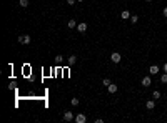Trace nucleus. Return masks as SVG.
I'll use <instances>...</instances> for the list:
<instances>
[{
  "instance_id": "nucleus-1",
  "label": "nucleus",
  "mask_w": 167,
  "mask_h": 123,
  "mask_svg": "<svg viewBox=\"0 0 167 123\" xmlns=\"http://www.w3.org/2000/svg\"><path fill=\"white\" fill-rule=\"evenodd\" d=\"M110 60L114 62V63H119L120 60H122V57H120V53H119V52H114V53L110 55Z\"/></svg>"
},
{
  "instance_id": "nucleus-2",
  "label": "nucleus",
  "mask_w": 167,
  "mask_h": 123,
  "mask_svg": "<svg viewBox=\"0 0 167 123\" xmlns=\"http://www.w3.org/2000/svg\"><path fill=\"white\" fill-rule=\"evenodd\" d=\"M30 40H32V38H30V35H20V37H19V42L20 43H25V45H29Z\"/></svg>"
},
{
  "instance_id": "nucleus-3",
  "label": "nucleus",
  "mask_w": 167,
  "mask_h": 123,
  "mask_svg": "<svg viewBox=\"0 0 167 123\" xmlns=\"http://www.w3.org/2000/svg\"><path fill=\"white\" fill-rule=\"evenodd\" d=\"M72 120H75L74 113H72V112H65L64 113V121H72Z\"/></svg>"
},
{
  "instance_id": "nucleus-4",
  "label": "nucleus",
  "mask_w": 167,
  "mask_h": 123,
  "mask_svg": "<svg viewBox=\"0 0 167 123\" xmlns=\"http://www.w3.org/2000/svg\"><path fill=\"white\" fill-rule=\"evenodd\" d=\"M141 83H142L144 86H146V88H147V86H150V83H152L150 77H149V75H146V77H144V78H142V81H141Z\"/></svg>"
},
{
  "instance_id": "nucleus-5",
  "label": "nucleus",
  "mask_w": 167,
  "mask_h": 123,
  "mask_svg": "<svg viewBox=\"0 0 167 123\" xmlns=\"http://www.w3.org/2000/svg\"><path fill=\"white\" fill-rule=\"evenodd\" d=\"M77 30H79V33H85V32H87V24H85V22L79 24L77 25Z\"/></svg>"
},
{
  "instance_id": "nucleus-6",
  "label": "nucleus",
  "mask_w": 167,
  "mask_h": 123,
  "mask_svg": "<svg viewBox=\"0 0 167 123\" xmlns=\"http://www.w3.org/2000/svg\"><path fill=\"white\" fill-rule=\"evenodd\" d=\"M75 121H77V123H85V121H87V116H85L84 113H79V115L75 116Z\"/></svg>"
},
{
  "instance_id": "nucleus-7",
  "label": "nucleus",
  "mask_w": 167,
  "mask_h": 123,
  "mask_svg": "<svg viewBox=\"0 0 167 123\" xmlns=\"http://www.w3.org/2000/svg\"><path fill=\"white\" fill-rule=\"evenodd\" d=\"M149 73H150V75H157V73H159V67H157V65H152L150 68H149Z\"/></svg>"
},
{
  "instance_id": "nucleus-8",
  "label": "nucleus",
  "mask_w": 167,
  "mask_h": 123,
  "mask_svg": "<svg viewBox=\"0 0 167 123\" xmlns=\"http://www.w3.org/2000/svg\"><path fill=\"white\" fill-rule=\"evenodd\" d=\"M146 108H147V110H154V108H155V102H154V100H149V102L146 103Z\"/></svg>"
},
{
  "instance_id": "nucleus-9",
  "label": "nucleus",
  "mask_w": 167,
  "mask_h": 123,
  "mask_svg": "<svg viewBox=\"0 0 167 123\" xmlns=\"http://www.w3.org/2000/svg\"><path fill=\"white\" fill-rule=\"evenodd\" d=\"M67 62H69V65H70V67H72V65H75V63H77V57H75V55H70Z\"/></svg>"
},
{
  "instance_id": "nucleus-10",
  "label": "nucleus",
  "mask_w": 167,
  "mask_h": 123,
  "mask_svg": "<svg viewBox=\"0 0 167 123\" xmlns=\"http://www.w3.org/2000/svg\"><path fill=\"white\" fill-rule=\"evenodd\" d=\"M107 90H109V93H117V85L110 83L109 86H107Z\"/></svg>"
},
{
  "instance_id": "nucleus-11",
  "label": "nucleus",
  "mask_w": 167,
  "mask_h": 123,
  "mask_svg": "<svg viewBox=\"0 0 167 123\" xmlns=\"http://www.w3.org/2000/svg\"><path fill=\"white\" fill-rule=\"evenodd\" d=\"M120 19H124V20L130 19V12H129V10H124L122 13H120Z\"/></svg>"
},
{
  "instance_id": "nucleus-12",
  "label": "nucleus",
  "mask_w": 167,
  "mask_h": 123,
  "mask_svg": "<svg viewBox=\"0 0 167 123\" xmlns=\"http://www.w3.org/2000/svg\"><path fill=\"white\" fill-rule=\"evenodd\" d=\"M67 27H69V28H75V27H77V22H75V20H69Z\"/></svg>"
},
{
  "instance_id": "nucleus-13",
  "label": "nucleus",
  "mask_w": 167,
  "mask_h": 123,
  "mask_svg": "<svg viewBox=\"0 0 167 123\" xmlns=\"http://www.w3.org/2000/svg\"><path fill=\"white\" fill-rule=\"evenodd\" d=\"M19 3H20V7H29V0H19Z\"/></svg>"
},
{
  "instance_id": "nucleus-14",
  "label": "nucleus",
  "mask_w": 167,
  "mask_h": 123,
  "mask_svg": "<svg viewBox=\"0 0 167 123\" xmlns=\"http://www.w3.org/2000/svg\"><path fill=\"white\" fill-rule=\"evenodd\" d=\"M110 83H112L110 78H104V80H102V85H104V86H109Z\"/></svg>"
},
{
  "instance_id": "nucleus-15",
  "label": "nucleus",
  "mask_w": 167,
  "mask_h": 123,
  "mask_svg": "<svg viewBox=\"0 0 167 123\" xmlns=\"http://www.w3.org/2000/svg\"><path fill=\"white\" fill-rule=\"evenodd\" d=\"M160 81H162V83H167V73H165V72L160 75Z\"/></svg>"
},
{
  "instance_id": "nucleus-16",
  "label": "nucleus",
  "mask_w": 167,
  "mask_h": 123,
  "mask_svg": "<svg viewBox=\"0 0 167 123\" xmlns=\"http://www.w3.org/2000/svg\"><path fill=\"white\" fill-rule=\"evenodd\" d=\"M130 22H132V24H137V22H139V17H137V15H130Z\"/></svg>"
},
{
  "instance_id": "nucleus-17",
  "label": "nucleus",
  "mask_w": 167,
  "mask_h": 123,
  "mask_svg": "<svg viewBox=\"0 0 167 123\" xmlns=\"http://www.w3.org/2000/svg\"><path fill=\"white\" fill-rule=\"evenodd\" d=\"M152 97H154L155 100H159V98H160V92H157V90H155V92L152 93Z\"/></svg>"
},
{
  "instance_id": "nucleus-18",
  "label": "nucleus",
  "mask_w": 167,
  "mask_h": 123,
  "mask_svg": "<svg viewBox=\"0 0 167 123\" xmlns=\"http://www.w3.org/2000/svg\"><path fill=\"white\" fill-rule=\"evenodd\" d=\"M70 103L74 105V107H77V105H79V98H72V100H70Z\"/></svg>"
},
{
  "instance_id": "nucleus-19",
  "label": "nucleus",
  "mask_w": 167,
  "mask_h": 123,
  "mask_svg": "<svg viewBox=\"0 0 167 123\" xmlns=\"http://www.w3.org/2000/svg\"><path fill=\"white\" fill-rule=\"evenodd\" d=\"M62 60H64V57H62V55H57V57H55V62H57V63H62Z\"/></svg>"
},
{
  "instance_id": "nucleus-20",
  "label": "nucleus",
  "mask_w": 167,
  "mask_h": 123,
  "mask_svg": "<svg viewBox=\"0 0 167 123\" xmlns=\"http://www.w3.org/2000/svg\"><path fill=\"white\" fill-rule=\"evenodd\" d=\"M75 2H77V0H67V5H74Z\"/></svg>"
},
{
  "instance_id": "nucleus-21",
  "label": "nucleus",
  "mask_w": 167,
  "mask_h": 123,
  "mask_svg": "<svg viewBox=\"0 0 167 123\" xmlns=\"http://www.w3.org/2000/svg\"><path fill=\"white\" fill-rule=\"evenodd\" d=\"M162 13H164V17H167V7H164V10H162Z\"/></svg>"
},
{
  "instance_id": "nucleus-22",
  "label": "nucleus",
  "mask_w": 167,
  "mask_h": 123,
  "mask_svg": "<svg viewBox=\"0 0 167 123\" xmlns=\"http://www.w3.org/2000/svg\"><path fill=\"white\" fill-rule=\"evenodd\" d=\"M164 72L167 73V63H164Z\"/></svg>"
},
{
  "instance_id": "nucleus-23",
  "label": "nucleus",
  "mask_w": 167,
  "mask_h": 123,
  "mask_svg": "<svg viewBox=\"0 0 167 123\" xmlns=\"http://www.w3.org/2000/svg\"><path fill=\"white\" fill-rule=\"evenodd\" d=\"M144 2H152V0H144Z\"/></svg>"
},
{
  "instance_id": "nucleus-24",
  "label": "nucleus",
  "mask_w": 167,
  "mask_h": 123,
  "mask_svg": "<svg viewBox=\"0 0 167 123\" xmlns=\"http://www.w3.org/2000/svg\"><path fill=\"white\" fill-rule=\"evenodd\" d=\"M77 2H84V0H77Z\"/></svg>"
}]
</instances>
